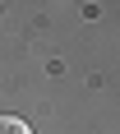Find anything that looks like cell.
Here are the masks:
<instances>
[{
	"label": "cell",
	"instance_id": "obj_1",
	"mask_svg": "<svg viewBox=\"0 0 120 134\" xmlns=\"http://www.w3.org/2000/svg\"><path fill=\"white\" fill-rule=\"evenodd\" d=\"M0 134H32V130H28V120H19V116H0Z\"/></svg>",
	"mask_w": 120,
	"mask_h": 134
}]
</instances>
